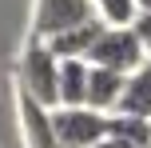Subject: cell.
Instances as JSON below:
<instances>
[{
    "label": "cell",
    "mask_w": 151,
    "mask_h": 148,
    "mask_svg": "<svg viewBox=\"0 0 151 148\" xmlns=\"http://www.w3.org/2000/svg\"><path fill=\"white\" fill-rule=\"evenodd\" d=\"M16 88L32 96L44 108H60V56L48 48V40L28 36L16 56Z\"/></svg>",
    "instance_id": "cell-1"
},
{
    "label": "cell",
    "mask_w": 151,
    "mask_h": 148,
    "mask_svg": "<svg viewBox=\"0 0 151 148\" xmlns=\"http://www.w3.org/2000/svg\"><path fill=\"white\" fill-rule=\"evenodd\" d=\"M91 60H60V108H88Z\"/></svg>",
    "instance_id": "cell-8"
},
{
    "label": "cell",
    "mask_w": 151,
    "mask_h": 148,
    "mask_svg": "<svg viewBox=\"0 0 151 148\" xmlns=\"http://www.w3.org/2000/svg\"><path fill=\"white\" fill-rule=\"evenodd\" d=\"M96 148H131V144H127V140H115V136H107V140H99Z\"/></svg>",
    "instance_id": "cell-13"
},
{
    "label": "cell",
    "mask_w": 151,
    "mask_h": 148,
    "mask_svg": "<svg viewBox=\"0 0 151 148\" xmlns=\"http://www.w3.org/2000/svg\"><path fill=\"white\" fill-rule=\"evenodd\" d=\"M135 8H139V16H151V0H135Z\"/></svg>",
    "instance_id": "cell-14"
},
{
    "label": "cell",
    "mask_w": 151,
    "mask_h": 148,
    "mask_svg": "<svg viewBox=\"0 0 151 148\" xmlns=\"http://www.w3.org/2000/svg\"><path fill=\"white\" fill-rule=\"evenodd\" d=\"M52 128L60 148H96L111 136V116L96 108H52Z\"/></svg>",
    "instance_id": "cell-3"
},
{
    "label": "cell",
    "mask_w": 151,
    "mask_h": 148,
    "mask_svg": "<svg viewBox=\"0 0 151 148\" xmlns=\"http://www.w3.org/2000/svg\"><path fill=\"white\" fill-rule=\"evenodd\" d=\"M12 96H16V124H20L24 148H60L56 128H52V108L36 104L32 96H24L20 88H12Z\"/></svg>",
    "instance_id": "cell-5"
},
{
    "label": "cell",
    "mask_w": 151,
    "mask_h": 148,
    "mask_svg": "<svg viewBox=\"0 0 151 148\" xmlns=\"http://www.w3.org/2000/svg\"><path fill=\"white\" fill-rule=\"evenodd\" d=\"M111 136H115V140H127L131 148H151V120L115 112V116H111Z\"/></svg>",
    "instance_id": "cell-11"
},
{
    "label": "cell",
    "mask_w": 151,
    "mask_h": 148,
    "mask_svg": "<svg viewBox=\"0 0 151 148\" xmlns=\"http://www.w3.org/2000/svg\"><path fill=\"white\" fill-rule=\"evenodd\" d=\"M96 4V20H104L107 28H135L139 8L135 0H91Z\"/></svg>",
    "instance_id": "cell-10"
},
{
    "label": "cell",
    "mask_w": 151,
    "mask_h": 148,
    "mask_svg": "<svg viewBox=\"0 0 151 148\" xmlns=\"http://www.w3.org/2000/svg\"><path fill=\"white\" fill-rule=\"evenodd\" d=\"M135 36H139V44H143V52L151 60V16H139L135 20Z\"/></svg>",
    "instance_id": "cell-12"
},
{
    "label": "cell",
    "mask_w": 151,
    "mask_h": 148,
    "mask_svg": "<svg viewBox=\"0 0 151 148\" xmlns=\"http://www.w3.org/2000/svg\"><path fill=\"white\" fill-rule=\"evenodd\" d=\"M119 112H123V116L151 120V60H147L139 72H131V76H127V92H123Z\"/></svg>",
    "instance_id": "cell-9"
},
{
    "label": "cell",
    "mask_w": 151,
    "mask_h": 148,
    "mask_svg": "<svg viewBox=\"0 0 151 148\" xmlns=\"http://www.w3.org/2000/svg\"><path fill=\"white\" fill-rule=\"evenodd\" d=\"M104 28H107V24L91 16L88 24H80V28H68L64 36L48 40V48H52L60 60H91V52H96L99 36H104Z\"/></svg>",
    "instance_id": "cell-7"
},
{
    "label": "cell",
    "mask_w": 151,
    "mask_h": 148,
    "mask_svg": "<svg viewBox=\"0 0 151 148\" xmlns=\"http://www.w3.org/2000/svg\"><path fill=\"white\" fill-rule=\"evenodd\" d=\"M96 16V4L91 0H32V24L28 36L40 40H56L68 28H80Z\"/></svg>",
    "instance_id": "cell-2"
},
{
    "label": "cell",
    "mask_w": 151,
    "mask_h": 148,
    "mask_svg": "<svg viewBox=\"0 0 151 148\" xmlns=\"http://www.w3.org/2000/svg\"><path fill=\"white\" fill-rule=\"evenodd\" d=\"M91 64L131 76V72H139L147 64V52H143V44H139L135 28H104L96 52H91Z\"/></svg>",
    "instance_id": "cell-4"
},
{
    "label": "cell",
    "mask_w": 151,
    "mask_h": 148,
    "mask_svg": "<svg viewBox=\"0 0 151 148\" xmlns=\"http://www.w3.org/2000/svg\"><path fill=\"white\" fill-rule=\"evenodd\" d=\"M123 92H127V76L111 68H96L91 64V88H88V108L104 112V116H115L123 104Z\"/></svg>",
    "instance_id": "cell-6"
}]
</instances>
